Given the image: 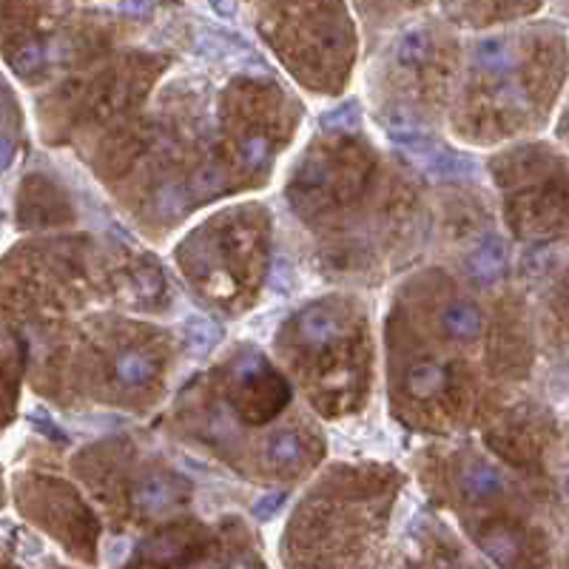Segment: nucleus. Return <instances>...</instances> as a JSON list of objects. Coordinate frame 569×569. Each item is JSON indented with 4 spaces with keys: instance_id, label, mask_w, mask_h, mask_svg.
<instances>
[{
    "instance_id": "1",
    "label": "nucleus",
    "mask_w": 569,
    "mask_h": 569,
    "mask_svg": "<svg viewBox=\"0 0 569 569\" xmlns=\"http://www.w3.org/2000/svg\"><path fill=\"white\" fill-rule=\"evenodd\" d=\"M507 262H510L507 248H504L501 242H495V239H487V242H482V245H478L475 251L470 254L467 268H470V274H473L478 282H492V279H498V276H504Z\"/></svg>"
},
{
    "instance_id": "2",
    "label": "nucleus",
    "mask_w": 569,
    "mask_h": 569,
    "mask_svg": "<svg viewBox=\"0 0 569 569\" xmlns=\"http://www.w3.org/2000/svg\"><path fill=\"white\" fill-rule=\"evenodd\" d=\"M413 157L421 159V168L427 174H433V176H461V174H470L473 171V163H470L467 157L453 154L447 149H438L433 140L427 142L424 149H419Z\"/></svg>"
},
{
    "instance_id": "3",
    "label": "nucleus",
    "mask_w": 569,
    "mask_h": 569,
    "mask_svg": "<svg viewBox=\"0 0 569 569\" xmlns=\"http://www.w3.org/2000/svg\"><path fill=\"white\" fill-rule=\"evenodd\" d=\"M441 328L450 339L470 342L482 333V313H478L473 305H467V302H456V305H450L447 311H444Z\"/></svg>"
},
{
    "instance_id": "4",
    "label": "nucleus",
    "mask_w": 569,
    "mask_h": 569,
    "mask_svg": "<svg viewBox=\"0 0 569 569\" xmlns=\"http://www.w3.org/2000/svg\"><path fill=\"white\" fill-rule=\"evenodd\" d=\"M176 504V487L166 478H149L146 484L137 490V507L151 515L168 512Z\"/></svg>"
},
{
    "instance_id": "5",
    "label": "nucleus",
    "mask_w": 569,
    "mask_h": 569,
    "mask_svg": "<svg viewBox=\"0 0 569 569\" xmlns=\"http://www.w3.org/2000/svg\"><path fill=\"white\" fill-rule=\"evenodd\" d=\"M444 382H447V370H444L438 362H430V359L416 362L411 367V376H407V384H411L413 396H419V399L438 393V390L444 387Z\"/></svg>"
},
{
    "instance_id": "6",
    "label": "nucleus",
    "mask_w": 569,
    "mask_h": 569,
    "mask_svg": "<svg viewBox=\"0 0 569 569\" xmlns=\"http://www.w3.org/2000/svg\"><path fill=\"white\" fill-rule=\"evenodd\" d=\"M465 490L475 501H484V498H492L498 492H504V478L498 470H492L490 465H475L467 475H465Z\"/></svg>"
},
{
    "instance_id": "7",
    "label": "nucleus",
    "mask_w": 569,
    "mask_h": 569,
    "mask_svg": "<svg viewBox=\"0 0 569 569\" xmlns=\"http://www.w3.org/2000/svg\"><path fill=\"white\" fill-rule=\"evenodd\" d=\"M151 376H154V362L142 350H126L117 359V379L122 384H146Z\"/></svg>"
},
{
    "instance_id": "8",
    "label": "nucleus",
    "mask_w": 569,
    "mask_h": 569,
    "mask_svg": "<svg viewBox=\"0 0 569 569\" xmlns=\"http://www.w3.org/2000/svg\"><path fill=\"white\" fill-rule=\"evenodd\" d=\"M299 333L305 336L308 342H313V345L328 342V339H333V336H336V316L328 308H311L305 316H302Z\"/></svg>"
},
{
    "instance_id": "9",
    "label": "nucleus",
    "mask_w": 569,
    "mask_h": 569,
    "mask_svg": "<svg viewBox=\"0 0 569 569\" xmlns=\"http://www.w3.org/2000/svg\"><path fill=\"white\" fill-rule=\"evenodd\" d=\"M475 60L482 68L492 71V75H507V71L515 66V55L512 49H507L501 41H482L475 46Z\"/></svg>"
},
{
    "instance_id": "10",
    "label": "nucleus",
    "mask_w": 569,
    "mask_h": 569,
    "mask_svg": "<svg viewBox=\"0 0 569 569\" xmlns=\"http://www.w3.org/2000/svg\"><path fill=\"white\" fill-rule=\"evenodd\" d=\"M482 546H484V553L498 561V564H510L512 555L519 553V536H515L512 529H504V527H495L490 529L487 536L482 538Z\"/></svg>"
},
{
    "instance_id": "11",
    "label": "nucleus",
    "mask_w": 569,
    "mask_h": 569,
    "mask_svg": "<svg viewBox=\"0 0 569 569\" xmlns=\"http://www.w3.org/2000/svg\"><path fill=\"white\" fill-rule=\"evenodd\" d=\"M302 456V441L296 433L284 430V433H276L271 441H268V458H274L276 465H296Z\"/></svg>"
},
{
    "instance_id": "12",
    "label": "nucleus",
    "mask_w": 569,
    "mask_h": 569,
    "mask_svg": "<svg viewBox=\"0 0 569 569\" xmlns=\"http://www.w3.org/2000/svg\"><path fill=\"white\" fill-rule=\"evenodd\" d=\"M239 157H242V166H245L248 171H259L265 163H268V157H271L268 140H265L262 134L245 137V140H242V146H239Z\"/></svg>"
},
{
    "instance_id": "13",
    "label": "nucleus",
    "mask_w": 569,
    "mask_h": 569,
    "mask_svg": "<svg viewBox=\"0 0 569 569\" xmlns=\"http://www.w3.org/2000/svg\"><path fill=\"white\" fill-rule=\"evenodd\" d=\"M427 55H430V41H427L424 32H407L402 43H399V60L404 66H413V63H421L427 60Z\"/></svg>"
},
{
    "instance_id": "14",
    "label": "nucleus",
    "mask_w": 569,
    "mask_h": 569,
    "mask_svg": "<svg viewBox=\"0 0 569 569\" xmlns=\"http://www.w3.org/2000/svg\"><path fill=\"white\" fill-rule=\"evenodd\" d=\"M225 185V176L220 168L213 166H205L203 171L194 174V183H191V191L197 194V197H211V194H217L220 188Z\"/></svg>"
},
{
    "instance_id": "15",
    "label": "nucleus",
    "mask_w": 569,
    "mask_h": 569,
    "mask_svg": "<svg viewBox=\"0 0 569 569\" xmlns=\"http://www.w3.org/2000/svg\"><path fill=\"white\" fill-rule=\"evenodd\" d=\"M43 60H46V46L43 43H38V41H32V43H26V46H21L12 55V63L21 68V71H34V68H41L43 66Z\"/></svg>"
},
{
    "instance_id": "16",
    "label": "nucleus",
    "mask_w": 569,
    "mask_h": 569,
    "mask_svg": "<svg viewBox=\"0 0 569 569\" xmlns=\"http://www.w3.org/2000/svg\"><path fill=\"white\" fill-rule=\"evenodd\" d=\"M159 288H163V279H159L157 271H137L134 279H131V291H134V296H140V299H151V296H157Z\"/></svg>"
},
{
    "instance_id": "17",
    "label": "nucleus",
    "mask_w": 569,
    "mask_h": 569,
    "mask_svg": "<svg viewBox=\"0 0 569 569\" xmlns=\"http://www.w3.org/2000/svg\"><path fill=\"white\" fill-rule=\"evenodd\" d=\"M322 122L328 129H353L356 126V109H353V105H342V109L328 112L322 117Z\"/></svg>"
},
{
    "instance_id": "18",
    "label": "nucleus",
    "mask_w": 569,
    "mask_h": 569,
    "mask_svg": "<svg viewBox=\"0 0 569 569\" xmlns=\"http://www.w3.org/2000/svg\"><path fill=\"white\" fill-rule=\"evenodd\" d=\"M282 501H284V495H282V492L262 495L259 501H257V507H254V512L259 515V519H271V515L282 507Z\"/></svg>"
},
{
    "instance_id": "19",
    "label": "nucleus",
    "mask_w": 569,
    "mask_h": 569,
    "mask_svg": "<svg viewBox=\"0 0 569 569\" xmlns=\"http://www.w3.org/2000/svg\"><path fill=\"white\" fill-rule=\"evenodd\" d=\"M122 9L131 12V14H149L151 0H122Z\"/></svg>"
},
{
    "instance_id": "20",
    "label": "nucleus",
    "mask_w": 569,
    "mask_h": 569,
    "mask_svg": "<svg viewBox=\"0 0 569 569\" xmlns=\"http://www.w3.org/2000/svg\"><path fill=\"white\" fill-rule=\"evenodd\" d=\"M159 200H163L166 208H176L180 205V194H174V188H166L163 194H159Z\"/></svg>"
},
{
    "instance_id": "21",
    "label": "nucleus",
    "mask_w": 569,
    "mask_h": 569,
    "mask_svg": "<svg viewBox=\"0 0 569 569\" xmlns=\"http://www.w3.org/2000/svg\"><path fill=\"white\" fill-rule=\"evenodd\" d=\"M213 6H217L220 12H225V14H230V12H234V0H213Z\"/></svg>"
}]
</instances>
